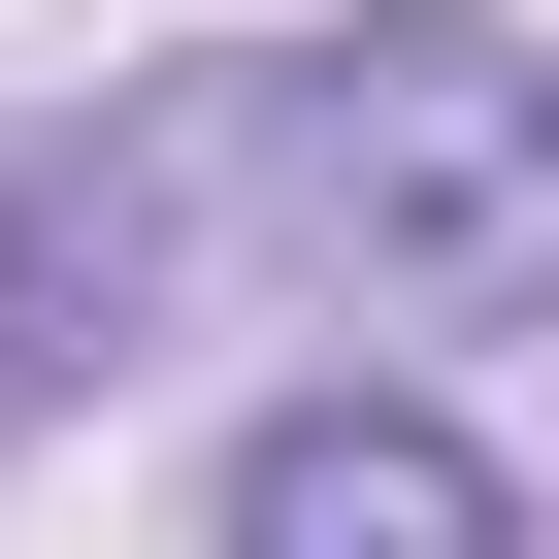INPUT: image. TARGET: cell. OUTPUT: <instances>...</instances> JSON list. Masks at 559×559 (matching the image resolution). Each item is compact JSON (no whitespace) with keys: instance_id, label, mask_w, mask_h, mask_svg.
<instances>
[{"instance_id":"cell-1","label":"cell","mask_w":559,"mask_h":559,"mask_svg":"<svg viewBox=\"0 0 559 559\" xmlns=\"http://www.w3.org/2000/svg\"><path fill=\"white\" fill-rule=\"evenodd\" d=\"M198 297H362V330H559V67L493 0L165 67L0 165V362H198Z\"/></svg>"},{"instance_id":"cell-2","label":"cell","mask_w":559,"mask_h":559,"mask_svg":"<svg viewBox=\"0 0 559 559\" xmlns=\"http://www.w3.org/2000/svg\"><path fill=\"white\" fill-rule=\"evenodd\" d=\"M230 559H526V493L428 428V395H297L230 461Z\"/></svg>"}]
</instances>
